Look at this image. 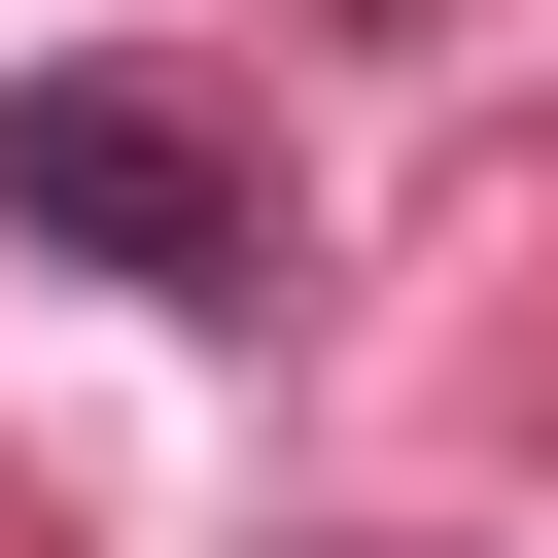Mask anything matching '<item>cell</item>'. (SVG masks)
I'll return each instance as SVG.
<instances>
[{
  "instance_id": "1",
  "label": "cell",
  "mask_w": 558,
  "mask_h": 558,
  "mask_svg": "<svg viewBox=\"0 0 558 558\" xmlns=\"http://www.w3.org/2000/svg\"><path fill=\"white\" fill-rule=\"evenodd\" d=\"M0 209H35V244H105L140 314H244V279H279L244 140H209V105H140V70H35V105H0Z\"/></svg>"
}]
</instances>
